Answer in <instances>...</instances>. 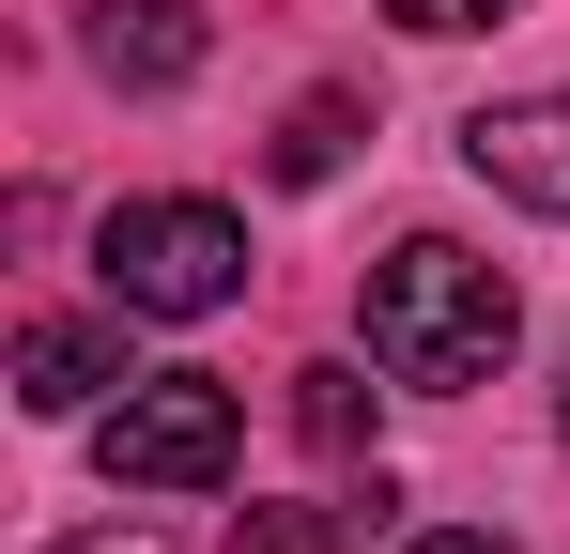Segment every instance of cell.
Segmentation results:
<instances>
[{
	"mask_svg": "<svg viewBox=\"0 0 570 554\" xmlns=\"http://www.w3.org/2000/svg\"><path fill=\"white\" fill-rule=\"evenodd\" d=\"M509 339H524V293L478 263V247L416 231V247L371 263V369L385 385H432V400H448V385H493Z\"/></svg>",
	"mask_w": 570,
	"mask_h": 554,
	"instance_id": "obj_1",
	"label": "cell"
},
{
	"mask_svg": "<svg viewBox=\"0 0 570 554\" xmlns=\"http://www.w3.org/2000/svg\"><path fill=\"white\" fill-rule=\"evenodd\" d=\"M94 263H108V308L200 324V308L247 293V216H232V200H124V216L94 231Z\"/></svg>",
	"mask_w": 570,
	"mask_h": 554,
	"instance_id": "obj_2",
	"label": "cell"
},
{
	"mask_svg": "<svg viewBox=\"0 0 570 554\" xmlns=\"http://www.w3.org/2000/svg\"><path fill=\"white\" fill-rule=\"evenodd\" d=\"M108 493H216L232 447H247V400L216 385V369H139L124 400H108Z\"/></svg>",
	"mask_w": 570,
	"mask_h": 554,
	"instance_id": "obj_3",
	"label": "cell"
},
{
	"mask_svg": "<svg viewBox=\"0 0 570 554\" xmlns=\"http://www.w3.org/2000/svg\"><path fill=\"white\" fill-rule=\"evenodd\" d=\"M463 170L493 185V200H524V216H570V78L463 108Z\"/></svg>",
	"mask_w": 570,
	"mask_h": 554,
	"instance_id": "obj_4",
	"label": "cell"
},
{
	"mask_svg": "<svg viewBox=\"0 0 570 554\" xmlns=\"http://www.w3.org/2000/svg\"><path fill=\"white\" fill-rule=\"evenodd\" d=\"M94 62L124 92H186L200 78V0H94Z\"/></svg>",
	"mask_w": 570,
	"mask_h": 554,
	"instance_id": "obj_5",
	"label": "cell"
},
{
	"mask_svg": "<svg viewBox=\"0 0 570 554\" xmlns=\"http://www.w3.org/2000/svg\"><path fill=\"white\" fill-rule=\"evenodd\" d=\"M108 385H124V324H31L16 339V400L31 416H94Z\"/></svg>",
	"mask_w": 570,
	"mask_h": 554,
	"instance_id": "obj_6",
	"label": "cell"
},
{
	"mask_svg": "<svg viewBox=\"0 0 570 554\" xmlns=\"http://www.w3.org/2000/svg\"><path fill=\"white\" fill-rule=\"evenodd\" d=\"M401 508V493H355V508H247V554H371V524Z\"/></svg>",
	"mask_w": 570,
	"mask_h": 554,
	"instance_id": "obj_7",
	"label": "cell"
},
{
	"mask_svg": "<svg viewBox=\"0 0 570 554\" xmlns=\"http://www.w3.org/2000/svg\"><path fill=\"white\" fill-rule=\"evenodd\" d=\"M293 432L355 462V447H371V369H340V355H324V369H293Z\"/></svg>",
	"mask_w": 570,
	"mask_h": 554,
	"instance_id": "obj_8",
	"label": "cell"
},
{
	"mask_svg": "<svg viewBox=\"0 0 570 554\" xmlns=\"http://www.w3.org/2000/svg\"><path fill=\"white\" fill-rule=\"evenodd\" d=\"M340 155H355V92H308V108L278 123V185H324Z\"/></svg>",
	"mask_w": 570,
	"mask_h": 554,
	"instance_id": "obj_9",
	"label": "cell"
},
{
	"mask_svg": "<svg viewBox=\"0 0 570 554\" xmlns=\"http://www.w3.org/2000/svg\"><path fill=\"white\" fill-rule=\"evenodd\" d=\"M401 31H493V16H524V0H385Z\"/></svg>",
	"mask_w": 570,
	"mask_h": 554,
	"instance_id": "obj_10",
	"label": "cell"
},
{
	"mask_svg": "<svg viewBox=\"0 0 570 554\" xmlns=\"http://www.w3.org/2000/svg\"><path fill=\"white\" fill-rule=\"evenodd\" d=\"M401 554H509V540H493V524H416Z\"/></svg>",
	"mask_w": 570,
	"mask_h": 554,
	"instance_id": "obj_11",
	"label": "cell"
},
{
	"mask_svg": "<svg viewBox=\"0 0 570 554\" xmlns=\"http://www.w3.org/2000/svg\"><path fill=\"white\" fill-rule=\"evenodd\" d=\"M47 554H170V540H139V524H94V540H47Z\"/></svg>",
	"mask_w": 570,
	"mask_h": 554,
	"instance_id": "obj_12",
	"label": "cell"
},
{
	"mask_svg": "<svg viewBox=\"0 0 570 554\" xmlns=\"http://www.w3.org/2000/svg\"><path fill=\"white\" fill-rule=\"evenodd\" d=\"M556 432H570V385H556Z\"/></svg>",
	"mask_w": 570,
	"mask_h": 554,
	"instance_id": "obj_13",
	"label": "cell"
}]
</instances>
